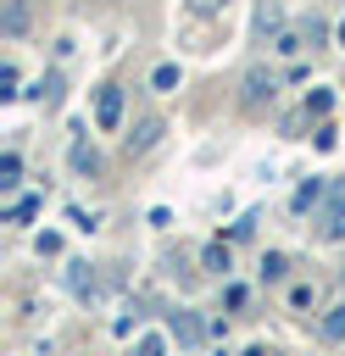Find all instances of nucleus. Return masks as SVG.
Wrapping results in <instances>:
<instances>
[{
	"mask_svg": "<svg viewBox=\"0 0 345 356\" xmlns=\"http://www.w3.org/2000/svg\"><path fill=\"white\" fill-rule=\"evenodd\" d=\"M328 106H334V95H328V89L306 95V117H328Z\"/></svg>",
	"mask_w": 345,
	"mask_h": 356,
	"instance_id": "nucleus-12",
	"label": "nucleus"
},
{
	"mask_svg": "<svg viewBox=\"0 0 345 356\" xmlns=\"http://www.w3.org/2000/svg\"><path fill=\"white\" fill-rule=\"evenodd\" d=\"M278 28H284V6L278 0H262L256 6V33L262 39H278Z\"/></svg>",
	"mask_w": 345,
	"mask_h": 356,
	"instance_id": "nucleus-5",
	"label": "nucleus"
},
{
	"mask_svg": "<svg viewBox=\"0 0 345 356\" xmlns=\"http://www.w3.org/2000/svg\"><path fill=\"white\" fill-rule=\"evenodd\" d=\"M17 184H22V156H17V150H6V161H0V189L11 195Z\"/></svg>",
	"mask_w": 345,
	"mask_h": 356,
	"instance_id": "nucleus-7",
	"label": "nucleus"
},
{
	"mask_svg": "<svg viewBox=\"0 0 345 356\" xmlns=\"http://www.w3.org/2000/svg\"><path fill=\"white\" fill-rule=\"evenodd\" d=\"M95 117H100V128H117V122H122V89H117V83H106V89H100Z\"/></svg>",
	"mask_w": 345,
	"mask_h": 356,
	"instance_id": "nucleus-2",
	"label": "nucleus"
},
{
	"mask_svg": "<svg viewBox=\"0 0 345 356\" xmlns=\"http://www.w3.org/2000/svg\"><path fill=\"white\" fill-rule=\"evenodd\" d=\"M72 167H78L83 178H100V172H106V156H100L89 139H78V145H72Z\"/></svg>",
	"mask_w": 345,
	"mask_h": 356,
	"instance_id": "nucleus-3",
	"label": "nucleus"
},
{
	"mask_svg": "<svg viewBox=\"0 0 345 356\" xmlns=\"http://www.w3.org/2000/svg\"><path fill=\"white\" fill-rule=\"evenodd\" d=\"M33 211H39V200H17V206H11V222H28Z\"/></svg>",
	"mask_w": 345,
	"mask_h": 356,
	"instance_id": "nucleus-18",
	"label": "nucleus"
},
{
	"mask_svg": "<svg viewBox=\"0 0 345 356\" xmlns=\"http://www.w3.org/2000/svg\"><path fill=\"white\" fill-rule=\"evenodd\" d=\"M245 356H267V345H250V350H245Z\"/></svg>",
	"mask_w": 345,
	"mask_h": 356,
	"instance_id": "nucleus-20",
	"label": "nucleus"
},
{
	"mask_svg": "<svg viewBox=\"0 0 345 356\" xmlns=\"http://www.w3.org/2000/svg\"><path fill=\"white\" fill-rule=\"evenodd\" d=\"M284 273H289V256H278V250H267V256H262V278H267V284H278Z\"/></svg>",
	"mask_w": 345,
	"mask_h": 356,
	"instance_id": "nucleus-9",
	"label": "nucleus"
},
{
	"mask_svg": "<svg viewBox=\"0 0 345 356\" xmlns=\"http://www.w3.org/2000/svg\"><path fill=\"white\" fill-rule=\"evenodd\" d=\"M161 128H167L161 117H139V128L128 134V150H134V156H139V150H150V145L161 139Z\"/></svg>",
	"mask_w": 345,
	"mask_h": 356,
	"instance_id": "nucleus-6",
	"label": "nucleus"
},
{
	"mask_svg": "<svg viewBox=\"0 0 345 356\" xmlns=\"http://www.w3.org/2000/svg\"><path fill=\"white\" fill-rule=\"evenodd\" d=\"M317 239H345V195H339V206L323 217V228H317Z\"/></svg>",
	"mask_w": 345,
	"mask_h": 356,
	"instance_id": "nucleus-8",
	"label": "nucleus"
},
{
	"mask_svg": "<svg viewBox=\"0 0 345 356\" xmlns=\"http://www.w3.org/2000/svg\"><path fill=\"white\" fill-rule=\"evenodd\" d=\"M339 44H345V17H339Z\"/></svg>",
	"mask_w": 345,
	"mask_h": 356,
	"instance_id": "nucleus-21",
	"label": "nucleus"
},
{
	"mask_svg": "<svg viewBox=\"0 0 345 356\" xmlns=\"http://www.w3.org/2000/svg\"><path fill=\"white\" fill-rule=\"evenodd\" d=\"M161 350H167V339H161V334H145V339L134 345V356H161Z\"/></svg>",
	"mask_w": 345,
	"mask_h": 356,
	"instance_id": "nucleus-15",
	"label": "nucleus"
},
{
	"mask_svg": "<svg viewBox=\"0 0 345 356\" xmlns=\"http://www.w3.org/2000/svg\"><path fill=\"white\" fill-rule=\"evenodd\" d=\"M28 28V0H11L6 6V33H22Z\"/></svg>",
	"mask_w": 345,
	"mask_h": 356,
	"instance_id": "nucleus-11",
	"label": "nucleus"
},
{
	"mask_svg": "<svg viewBox=\"0 0 345 356\" xmlns=\"http://www.w3.org/2000/svg\"><path fill=\"white\" fill-rule=\"evenodd\" d=\"M206 267L211 273H228V245H206Z\"/></svg>",
	"mask_w": 345,
	"mask_h": 356,
	"instance_id": "nucleus-14",
	"label": "nucleus"
},
{
	"mask_svg": "<svg viewBox=\"0 0 345 356\" xmlns=\"http://www.w3.org/2000/svg\"><path fill=\"white\" fill-rule=\"evenodd\" d=\"M172 83H178V67H172V61H167V67H156V78H150V89H172Z\"/></svg>",
	"mask_w": 345,
	"mask_h": 356,
	"instance_id": "nucleus-16",
	"label": "nucleus"
},
{
	"mask_svg": "<svg viewBox=\"0 0 345 356\" xmlns=\"http://www.w3.org/2000/svg\"><path fill=\"white\" fill-rule=\"evenodd\" d=\"M312 200H323V184H317V178H312V184H300V189H295V211H306V206H312Z\"/></svg>",
	"mask_w": 345,
	"mask_h": 356,
	"instance_id": "nucleus-13",
	"label": "nucleus"
},
{
	"mask_svg": "<svg viewBox=\"0 0 345 356\" xmlns=\"http://www.w3.org/2000/svg\"><path fill=\"white\" fill-rule=\"evenodd\" d=\"M167 334H172L178 345H195L206 328H200V317H195V312H172V317H167Z\"/></svg>",
	"mask_w": 345,
	"mask_h": 356,
	"instance_id": "nucleus-4",
	"label": "nucleus"
},
{
	"mask_svg": "<svg viewBox=\"0 0 345 356\" xmlns=\"http://www.w3.org/2000/svg\"><path fill=\"white\" fill-rule=\"evenodd\" d=\"M228 0H189V17H217Z\"/></svg>",
	"mask_w": 345,
	"mask_h": 356,
	"instance_id": "nucleus-17",
	"label": "nucleus"
},
{
	"mask_svg": "<svg viewBox=\"0 0 345 356\" xmlns=\"http://www.w3.org/2000/svg\"><path fill=\"white\" fill-rule=\"evenodd\" d=\"M273 95H278V78H273L267 67H250V72H245V95H239V100L256 111V106H267Z\"/></svg>",
	"mask_w": 345,
	"mask_h": 356,
	"instance_id": "nucleus-1",
	"label": "nucleus"
},
{
	"mask_svg": "<svg viewBox=\"0 0 345 356\" xmlns=\"http://www.w3.org/2000/svg\"><path fill=\"white\" fill-rule=\"evenodd\" d=\"M317 334H323V339H345V306H334V312L317 323Z\"/></svg>",
	"mask_w": 345,
	"mask_h": 356,
	"instance_id": "nucleus-10",
	"label": "nucleus"
},
{
	"mask_svg": "<svg viewBox=\"0 0 345 356\" xmlns=\"http://www.w3.org/2000/svg\"><path fill=\"white\" fill-rule=\"evenodd\" d=\"M67 217H72V228H83V234H89V228H95V217H89V211H83V206H67Z\"/></svg>",
	"mask_w": 345,
	"mask_h": 356,
	"instance_id": "nucleus-19",
	"label": "nucleus"
}]
</instances>
